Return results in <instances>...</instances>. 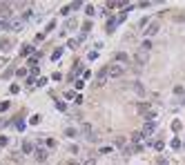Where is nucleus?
I'll list each match as a JSON object with an SVG mask.
<instances>
[{"instance_id": "f257e3e1", "label": "nucleus", "mask_w": 185, "mask_h": 165, "mask_svg": "<svg viewBox=\"0 0 185 165\" xmlns=\"http://www.w3.org/2000/svg\"><path fill=\"white\" fill-rule=\"evenodd\" d=\"M107 74H109V78H121L125 74V67L121 63H112V65H107Z\"/></svg>"}, {"instance_id": "f03ea898", "label": "nucleus", "mask_w": 185, "mask_h": 165, "mask_svg": "<svg viewBox=\"0 0 185 165\" xmlns=\"http://www.w3.org/2000/svg\"><path fill=\"white\" fill-rule=\"evenodd\" d=\"M0 25H2L5 29H9V31H20L22 25H25V20H22V18H11L9 23H0Z\"/></svg>"}, {"instance_id": "7ed1b4c3", "label": "nucleus", "mask_w": 185, "mask_h": 165, "mask_svg": "<svg viewBox=\"0 0 185 165\" xmlns=\"http://www.w3.org/2000/svg\"><path fill=\"white\" fill-rule=\"evenodd\" d=\"M147 58H150V54H147V52H143V49H138V52H136V56H134V67H136V72L147 63Z\"/></svg>"}, {"instance_id": "20e7f679", "label": "nucleus", "mask_w": 185, "mask_h": 165, "mask_svg": "<svg viewBox=\"0 0 185 165\" xmlns=\"http://www.w3.org/2000/svg\"><path fill=\"white\" fill-rule=\"evenodd\" d=\"M82 134H85V138H87L89 143H96V141H98L96 132L91 130V125H89V123H82Z\"/></svg>"}, {"instance_id": "39448f33", "label": "nucleus", "mask_w": 185, "mask_h": 165, "mask_svg": "<svg viewBox=\"0 0 185 165\" xmlns=\"http://www.w3.org/2000/svg\"><path fill=\"white\" fill-rule=\"evenodd\" d=\"M107 80H109V74H107V67H103V69L98 72V76H96V87H105Z\"/></svg>"}, {"instance_id": "423d86ee", "label": "nucleus", "mask_w": 185, "mask_h": 165, "mask_svg": "<svg viewBox=\"0 0 185 165\" xmlns=\"http://www.w3.org/2000/svg\"><path fill=\"white\" fill-rule=\"evenodd\" d=\"M0 18H2V23H9V18H11V5L0 2Z\"/></svg>"}, {"instance_id": "0eeeda50", "label": "nucleus", "mask_w": 185, "mask_h": 165, "mask_svg": "<svg viewBox=\"0 0 185 165\" xmlns=\"http://www.w3.org/2000/svg\"><path fill=\"white\" fill-rule=\"evenodd\" d=\"M47 156H49V152L45 150V147H38V150L34 152V159L38 161V163H47Z\"/></svg>"}, {"instance_id": "6e6552de", "label": "nucleus", "mask_w": 185, "mask_h": 165, "mask_svg": "<svg viewBox=\"0 0 185 165\" xmlns=\"http://www.w3.org/2000/svg\"><path fill=\"white\" fill-rule=\"evenodd\" d=\"M145 141V134L143 132H134L132 134V143H134V150H141V143Z\"/></svg>"}, {"instance_id": "1a4fd4ad", "label": "nucleus", "mask_w": 185, "mask_h": 165, "mask_svg": "<svg viewBox=\"0 0 185 165\" xmlns=\"http://www.w3.org/2000/svg\"><path fill=\"white\" fill-rule=\"evenodd\" d=\"M159 29H161V23L159 20H154V23H150V25H147V36H154V34H159Z\"/></svg>"}, {"instance_id": "9d476101", "label": "nucleus", "mask_w": 185, "mask_h": 165, "mask_svg": "<svg viewBox=\"0 0 185 165\" xmlns=\"http://www.w3.org/2000/svg\"><path fill=\"white\" fill-rule=\"evenodd\" d=\"M156 130V123L154 121H150V118H147V123L143 125V134H145V136H150V134Z\"/></svg>"}, {"instance_id": "9b49d317", "label": "nucleus", "mask_w": 185, "mask_h": 165, "mask_svg": "<svg viewBox=\"0 0 185 165\" xmlns=\"http://www.w3.org/2000/svg\"><path fill=\"white\" fill-rule=\"evenodd\" d=\"M14 40H9V38H0V49H11Z\"/></svg>"}, {"instance_id": "f8f14e48", "label": "nucleus", "mask_w": 185, "mask_h": 165, "mask_svg": "<svg viewBox=\"0 0 185 165\" xmlns=\"http://www.w3.org/2000/svg\"><path fill=\"white\" fill-rule=\"evenodd\" d=\"M22 152H27V154H31V152H36V147H34V143H29V141H25V143H22Z\"/></svg>"}, {"instance_id": "ddd939ff", "label": "nucleus", "mask_w": 185, "mask_h": 165, "mask_svg": "<svg viewBox=\"0 0 185 165\" xmlns=\"http://www.w3.org/2000/svg\"><path fill=\"white\" fill-rule=\"evenodd\" d=\"M132 87H134V92H136V94H138V96H145V87H143V85H141V83H134V85H132Z\"/></svg>"}, {"instance_id": "4468645a", "label": "nucleus", "mask_w": 185, "mask_h": 165, "mask_svg": "<svg viewBox=\"0 0 185 165\" xmlns=\"http://www.w3.org/2000/svg\"><path fill=\"white\" fill-rule=\"evenodd\" d=\"M125 143H127L125 136H118V138H114V147H125Z\"/></svg>"}, {"instance_id": "2eb2a0df", "label": "nucleus", "mask_w": 185, "mask_h": 165, "mask_svg": "<svg viewBox=\"0 0 185 165\" xmlns=\"http://www.w3.org/2000/svg\"><path fill=\"white\" fill-rule=\"evenodd\" d=\"M62 52H65V49H62V47H58V49H56V52H54V54H51V60H60V56H62Z\"/></svg>"}, {"instance_id": "dca6fc26", "label": "nucleus", "mask_w": 185, "mask_h": 165, "mask_svg": "<svg viewBox=\"0 0 185 165\" xmlns=\"http://www.w3.org/2000/svg\"><path fill=\"white\" fill-rule=\"evenodd\" d=\"M31 52H34L31 45H25V47H22V56H31Z\"/></svg>"}, {"instance_id": "f3484780", "label": "nucleus", "mask_w": 185, "mask_h": 165, "mask_svg": "<svg viewBox=\"0 0 185 165\" xmlns=\"http://www.w3.org/2000/svg\"><path fill=\"white\" fill-rule=\"evenodd\" d=\"M141 49H143V52H150V49H152V43H150V40H145V43L141 45Z\"/></svg>"}, {"instance_id": "a211bd4d", "label": "nucleus", "mask_w": 185, "mask_h": 165, "mask_svg": "<svg viewBox=\"0 0 185 165\" xmlns=\"http://www.w3.org/2000/svg\"><path fill=\"white\" fill-rule=\"evenodd\" d=\"M74 27H76V20H69L67 25H65V31H71Z\"/></svg>"}, {"instance_id": "6ab92c4d", "label": "nucleus", "mask_w": 185, "mask_h": 165, "mask_svg": "<svg viewBox=\"0 0 185 165\" xmlns=\"http://www.w3.org/2000/svg\"><path fill=\"white\" fill-rule=\"evenodd\" d=\"M125 60H127V54H118V56H116V63H121V65H123Z\"/></svg>"}, {"instance_id": "aec40b11", "label": "nucleus", "mask_w": 185, "mask_h": 165, "mask_svg": "<svg viewBox=\"0 0 185 165\" xmlns=\"http://www.w3.org/2000/svg\"><path fill=\"white\" fill-rule=\"evenodd\" d=\"M38 60H40V56H31V58H29V65L36 67V65H38Z\"/></svg>"}, {"instance_id": "412c9836", "label": "nucleus", "mask_w": 185, "mask_h": 165, "mask_svg": "<svg viewBox=\"0 0 185 165\" xmlns=\"http://www.w3.org/2000/svg\"><path fill=\"white\" fill-rule=\"evenodd\" d=\"M172 147L174 150H181V141L179 138H172Z\"/></svg>"}, {"instance_id": "4be33fe9", "label": "nucleus", "mask_w": 185, "mask_h": 165, "mask_svg": "<svg viewBox=\"0 0 185 165\" xmlns=\"http://www.w3.org/2000/svg\"><path fill=\"white\" fill-rule=\"evenodd\" d=\"M9 105H11V103H9V101H5V103H0V112H7V109H9Z\"/></svg>"}, {"instance_id": "5701e85b", "label": "nucleus", "mask_w": 185, "mask_h": 165, "mask_svg": "<svg viewBox=\"0 0 185 165\" xmlns=\"http://www.w3.org/2000/svg\"><path fill=\"white\" fill-rule=\"evenodd\" d=\"M85 14H87V16H94L96 11H94V7H91V5H87V7H85Z\"/></svg>"}, {"instance_id": "b1692460", "label": "nucleus", "mask_w": 185, "mask_h": 165, "mask_svg": "<svg viewBox=\"0 0 185 165\" xmlns=\"http://www.w3.org/2000/svg\"><path fill=\"white\" fill-rule=\"evenodd\" d=\"M65 134H67L69 138H74V136H76V130H74V127H67V132H65Z\"/></svg>"}, {"instance_id": "393cba45", "label": "nucleus", "mask_w": 185, "mask_h": 165, "mask_svg": "<svg viewBox=\"0 0 185 165\" xmlns=\"http://www.w3.org/2000/svg\"><path fill=\"white\" fill-rule=\"evenodd\" d=\"M9 145V138L7 136H0V147H7Z\"/></svg>"}, {"instance_id": "a878e982", "label": "nucleus", "mask_w": 185, "mask_h": 165, "mask_svg": "<svg viewBox=\"0 0 185 165\" xmlns=\"http://www.w3.org/2000/svg\"><path fill=\"white\" fill-rule=\"evenodd\" d=\"M172 130L179 132V130H181V121H174V123H172Z\"/></svg>"}, {"instance_id": "bb28decb", "label": "nucleus", "mask_w": 185, "mask_h": 165, "mask_svg": "<svg viewBox=\"0 0 185 165\" xmlns=\"http://www.w3.org/2000/svg\"><path fill=\"white\" fill-rule=\"evenodd\" d=\"M89 29H91V20H87V23H85V25H82V31H85V34H87V31H89Z\"/></svg>"}, {"instance_id": "cd10ccee", "label": "nucleus", "mask_w": 185, "mask_h": 165, "mask_svg": "<svg viewBox=\"0 0 185 165\" xmlns=\"http://www.w3.org/2000/svg\"><path fill=\"white\" fill-rule=\"evenodd\" d=\"M69 7H71V9H74V11H76V9H80V7H82V2H71V5H69Z\"/></svg>"}, {"instance_id": "c85d7f7f", "label": "nucleus", "mask_w": 185, "mask_h": 165, "mask_svg": "<svg viewBox=\"0 0 185 165\" xmlns=\"http://www.w3.org/2000/svg\"><path fill=\"white\" fill-rule=\"evenodd\" d=\"M82 165H96V161H94V159H85V161H82Z\"/></svg>"}, {"instance_id": "c756f323", "label": "nucleus", "mask_w": 185, "mask_h": 165, "mask_svg": "<svg viewBox=\"0 0 185 165\" xmlns=\"http://www.w3.org/2000/svg\"><path fill=\"white\" fill-rule=\"evenodd\" d=\"M163 147H165V145H163L161 141H156V143H154V150H163Z\"/></svg>"}, {"instance_id": "7c9ffc66", "label": "nucleus", "mask_w": 185, "mask_h": 165, "mask_svg": "<svg viewBox=\"0 0 185 165\" xmlns=\"http://www.w3.org/2000/svg\"><path fill=\"white\" fill-rule=\"evenodd\" d=\"M56 107H58L60 112H67V105H65V103H58V105H56Z\"/></svg>"}, {"instance_id": "2f4dec72", "label": "nucleus", "mask_w": 185, "mask_h": 165, "mask_svg": "<svg viewBox=\"0 0 185 165\" xmlns=\"http://www.w3.org/2000/svg\"><path fill=\"white\" fill-rule=\"evenodd\" d=\"M69 165H82V163H78V161H69Z\"/></svg>"}, {"instance_id": "473e14b6", "label": "nucleus", "mask_w": 185, "mask_h": 165, "mask_svg": "<svg viewBox=\"0 0 185 165\" xmlns=\"http://www.w3.org/2000/svg\"><path fill=\"white\" fill-rule=\"evenodd\" d=\"M183 152H185V147H183Z\"/></svg>"}]
</instances>
